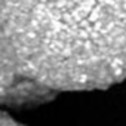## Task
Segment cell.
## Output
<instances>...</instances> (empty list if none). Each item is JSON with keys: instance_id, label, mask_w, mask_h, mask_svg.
Listing matches in <instances>:
<instances>
[{"instance_id": "cell-1", "label": "cell", "mask_w": 126, "mask_h": 126, "mask_svg": "<svg viewBox=\"0 0 126 126\" xmlns=\"http://www.w3.org/2000/svg\"><path fill=\"white\" fill-rule=\"evenodd\" d=\"M126 79V0H0V105Z\"/></svg>"}, {"instance_id": "cell-2", "label": "cell", "mask_w": 126, "mask_h": 126, "mask_svg": "<svg viewBox=\"0 0 126 126\" xmlns=\"http://www.w3.org/2000/svg\"><path fill=\"white\" fill-rule=\"evenodd\" d=\"M0 126H22L21 123L15 122L12 117L3 114V113H0Z\"/></svg>"}]
</instances>
